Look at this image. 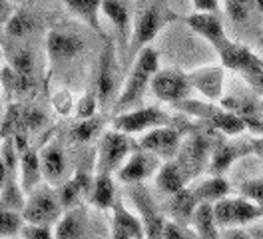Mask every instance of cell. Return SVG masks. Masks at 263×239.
Returning <instances> with one entry per match:
<instances>
[{
  "label": "cell",
  "instance_id": "15",
  "mask_svg": "<svg viewBox=\"0 0 263 239\" xmlns=\"http://www.w3.org/2000/svg\"><path fill=\"white\" fill-rule=\"evenodd\" d=\"M183 20L190 26V30H194L197 36L208 40L215 52H219L221 48L230 42L228 34L223 30L221 18L217 14H212V12H194V14L185 16Z\"/></svg>",
  "mask_w": 263,
  "mask_h": 239
},
{
  "label": "cell",
  "instance_id": "32",
  "mask_svg": "<svg viewBox=\"0 0 263 239\" xmlns=\"http://www.w3.org/2000/svg\"><path fill=\"white\" fill-rule=\"evenodd\" d=\"M36 28H38V18L26 10H18V12H12L6 20L4 34L12 40H24L26 36L34 34Z\"/></svg>",
  "mask_w": 263,
  "mask_h": 239
},
{
  "label": "cell",
  "instance_id": "16",
  "mask_svg": "<svg viewBox=\"0 0 263 239\" xmlns=\"http://www.w3.org/2000/svg\"><path fill=\"white\" fill-rule=\"evenodd\" d=\"M40 163H42V175H44L46 183L54 186V188L64 183L66 177H68V159H66L62 145L56 140H52L42 148Z\"/></svg>",
  "mask_w": 263,
  "mask_h": 239
},
{
  "label": "cell",
  "instance_id": "31",
  "mask_svg": "<svg viewBox=\"0 0 263 239\" xmlns=\"http://www.w3.org/2000/svg\"><path fill=\"white\" fill-rule=\"evenodd\" d=\"M26 204V191L22 190L20 179L16 175H6L4 183L0 186V209H10V211H20Z\"/></svg>",
  "mask_w": 263,
  "mask_h": 239
},
{
  "label": "cell",
  "instance_id": "34",
  "mask_svg": "<svg viewBox=\"0 0 263 239\" xmlns=\"http://www.w3.org/2000/svg\"><path fill=\"white\" fill-rule=\"evenodd\" d=\"M102 130V118L100 116H90V118H78V122L70 127L72 140L78 143L92 142Z\"/></svg>",
  "mask_w": 263,
  "mask_h": 239
},
{
  "label": "cell",
  "instance_id": "14",
  "mask_svg": "<svg viewBox=\"0 0 263 239\" xmlns=\"http://www.w3.org/2000/svg\"><path fill=\"white\" fill-rule=\"evenodd\" d=\"M257 148H259V142H255V140L217 143L212 152V158H210V172L214 175H223L231 168L233 161L257 152Z\"/></svg>",
  "mask_w": 263,
  "mask_h": 239
},
{
  "label": "cell",
  "instance_id": "39",
  "mask_svg": "<svg viewBox=\"0 0 263 239\" xmlns=\"http://www.w3.org/2000/svg\"><path fill=\"white\" fill-rule=\"evenodd\" d=\"M20 237H26V239H50V237H54V227H50V225H40V223L24 222L22 229H20Z\"/></svg>",
  "mask_w": 263,
  "mask_h": 239
},
{
  "label": "cell",
  "instance_id": "41",
  "mask_svg": "<svg viewBox=\"0 0 263 239\" xmlns=\"http://www.w3.org/2000/svg\"><path fill=\"white\" fill-rule=\"evenodd\" d=\"M162 237L164 239H185L190 237V233H187V229L183 227V223L181 222H176V219H167L164 225V231H162Z\"/></svg>",
  "mask_w": 263,
  "mask_h": 239
},
{
  "label": "cell",
  "instance_id": "24",
  "mask_svg": "<svg viewBox=\"0 0 263 239\" xmlns=\"http://www.w3.org/2000/svg\"><path fill=\"white\" fill-rule=\"evenodd\" d=\"M92 179L94 177L86 174V172H76V175H72L70 179H66L64 183H60L58 186V195H60L62 207L68 209V207L80 206V199L90 195Z\"/></svg>",
  "mask_w": 263,
  "mask_h": 239
},
{
  "label": "cell",
  "instance_id": "23",
  "mask_svg": "<svg viewBox=\"0 0 263 239\" xmlns=\"http://www.w3.org/2000/svg\"><path fill=\"white\" fill-rule=\"evenodd\" d=\"M102 14L112 22L120 40L130 42L134 18H132L128 0H102Z\"/></svg>",
  "mask_w": 263,
  "mask_h": 239
},
{
  "label": "cell",
  "instance_id": "7",
  "mask_svg": "<svg viewBox=\"0 0 263 239\" xmlns=\"http://www.w3.org/2000/svg\"><path fill=\"white\" fill-rule=\"evenodd\" d=\"M170 124H174L172 116L158 106H136L132 110L116 114L112 120V127L126 134H146L148 130Z\"/></svg>",
  "mask_w": 263,
  "mask_h": 239
},
{
  "label": "cell",
  "instance_id": "2",
  "mask_svg": "<svg viewBox=\"0 0 263 239\" xmlns=\"http://www.w3.org/2000/svg\"><path fill=\"white\" fill-rule=\"evenodd\" d=\"M180 20V16L176 14L172 8H167L164 4H154L144 8L140 14L134 18V26H132L130 36V54L136 56L142 48L152 44V40L164 30L167 24Z\"/></svg>",
  "mask_w": 263,
  "mask_h": 239
},
{
  "label": "cell",
  "instance_id": "12",
  "mask_svg": "<svg viewBox=\"0 0 263 239\" xmlns=\"http://www.w3.org/2000/svg\"><path fill=\"white\" fill-rule=\"evenodd\" d=\"M212 152H214L212 140L203 134H194L187 142L181 143L176 159L180 161V166L187 174V177L194 179L203 170V163L208 161V158H212Z\"/></svg>",
  "mask_w": 263,
  "mask_h": 239
},
{
  "label": "cell",
  "instance_id": "11",
  "mask_svg": "<svg viewBox=\"0 0 263 239\" xmlns=\"http://www.w3.org/2000/svg\"><path fill=\"white\" fill-rule=\"evenodd\" d=\"M181 143H183V134L180 127L170 126H158L154 130H148L138 145L142 150H148L152 154H156L160 159H174L180 152Z\"/></svg>",
  "mask_w": 263,
  "mask_h": 239
},
{
  "label": "cell",
  "instance_id": "25",
  "mask_svg": "<svg viewBox=\"0 0 263 239\" xmlns=\"http://www.w3.org/2000/svg\"><path fill=\"white\" fill-rule=\"evenodd\" d=\"M187 181H190V177L183 172V168L176 158L165 159L160 166V170L156 172V186L165 195H172V193L180 191L181 188H185Z\"/></svg>",
  "mask_w": 263,
  "mask_h": 239
},
{
  "label": "cell",
  "instance_id": "18",
  "mask_svg": "<svg viewBox=\"0 0 263 239\" xmlns=\"http://www.w3.org/2000/svg\"><path fill=\"white\" fill-rule=\"evenodd\" d=\"M223 66H205L187 74L192 88L210 102H217L223 94Z\"/></svg>",
  "mask_w": 263,
  "mask_h": 239
},
{
  "label": "cell",
  "instance_id": "1",
  "mask_svg": "<svg viewBox=\"0 0 263 239\" xmlns=\"http://www.w3.org/2000/svg\"><path fill=\"white\" fill-rule=\"evenodd\" d=\"M160 70V54L154 46L142 48L138 54H136V60L132 66L130 74L126 84L122 86L120 94L116 98L114 106H112V114H120V112L132 110L136 106L142 104L144 94L152 84L154 74Z\"/></svg>",
  "mask_w": 263,
  "mask_h": 239
},
{
  "label": "cell",
  "instance_id": "44",
  "mask_svg": "<svg viewBox=\"0 0 263 239\" xmlns=\"http://www.w3.org/2000/svg\"><path fill=\"white\" fill-rule=\"evenodd\" d=\"M0 118H2V82H0Z\"/></svg>",
  "mask_w": 263,
  "mask_h": 239
},
{
  "label": "cell",
  "instance_id": "13",
  "mask_svg": "<svg viewBox=\"0 0 263 239\" xmlns=\"http://www.w3.org/2000/svg\"><path fill=\"white\" fill-rule=\"evenodd\" d=\"M130 197L134 199V204L140 211V219L144 223V231H146V237L154 239V237H162V231H164V225L167 222V217L160 213V209L156 206L152 193H149L146 188H142V183H136L132 186L130 190Z\"/></svg>",
  "mask_w": 263,
  "mask_h": 239
},
{
  "label": "cell",
  "instance_id": "20",
  "mask_svg": "<svg viewBox=\"0 0 263 239\" xmlns=\"http://www.w3.org/2000/svg\"><path fill=\"white\" fill-rule=\"evenodd\" d=\"M18 179L22 190L26 191V195L32 190H36L42 181V163H40V152H36V148L26 145L24 150H20V159H18Z\"/></svg>",
  "mask_w": 263,
  "mask_h": 239
},
{
  "label": "cell",
  "instance_id": "17",
  "mask_svg": "<svg viewBox=\"0 0 263 239\" xmlns=\"http://www.w3.org/2000/svg\"><path fill=\"white\" fill-rule=\"evenodd\" d=\"M84 50V42L68 32L50 30L46 34V54L52 64H64L76 58Z\"/></svg>",
  "mask_w": 263,
  "mask_h": 239
},
{
  "label": "cell",
  "instance_id": "3",
  "mask_svg": "<svg viewBox=\"0 0 263 239\" xmlns=\"http://www.w3.org/2000/svg\"><path fill=\"white\" fill-rule=\"evenodd\" d=\"M176 108L181 110L187 116H197L201 120H205L215 132H221L226 136H237L247 130V124L243 118H239L235 112L228 110L223 106H214V104H205V102H196V100H181L176 104Z\"/></svg>",
  "mask_w": 263,
  "mask_h": 239
},
{
  "label": "cell",
  "instance_id": "35",
  "mask_svg": "<svg viewBox=\"0 0 263 239\" xmlns=\"http://www.w3.org/2000/svg\"><path fill=\"white\" fill-rule=\"evenodd\" d=\"M24 217L20 211L0 209V237H20Z\"/></svg>",
  "mask_w": 263,
  "mask_h": 239
},
{
  "label": "cell",
  "instance_id": "19",
  "mask_svg": "<svg viewBox=\"0 0 263 239\" xmlns=\"http://www.w3.org/2000/svg\"><path fill=\"white\" fill-rule=\"evenodd\" d=\"M112 237L114 239H142L146 237L144 231V223L142 219L132 213L128 207L122 204V199H116V204L112 206Z\"/></svg>",
  "mask_w": 263,
  "mask_h": 239
},
{
  "label": "cell",
  "instance_id": "28",
  "mask_svg": "<svg viewBox=\"0 0 263 239\" xmlns=\"http://www.w3.org/2000/svg\"><path fill=\"white\" fill-rule=\"evenodd\" d=\"M199 204L196 197V193L192 191V188H181L180 191L172 193L170 195V201H167V211L172 213V217L176 222L181 223H190L192 219V213L196 206Z\"/></svg>",
  "mask_w": 263,
  "mask_h": 239
},
{
  "label": "cell",
  "instance_id": "4",
  "mask_svg": "<svg viewBox=\"0 0 263 239\" xmlns=\"http://www.w3.org/2000/svg\"><path fill=\"white\" fill-rule=\"evenodd\" d=\"M64 207L60 201L58 190L50 183H40L36 190H32L26 197V204L22 209V217L28 223H40V225H50L54 227L60 219Z\"/></svg>",
  "mask_w": 263,
  "mask_h": 239
},
{
  "label": "cell",
  "instance_id": "43",
  "mask_svg": "<svg viewBox=\"0 0 263 239\" xmlns=\"http://www.w3.org/2000/svg\"><path fill=\"white\" fill-rule=\"evenodd\" d=\"M10 14H12V6H10V2H8V0H0V26L6 24V20L10 18Z\"/></svg>",
  "mask_w": 263,
  "mask_h": 239
},
{
  "label": "cell",
  "instance_id": "9",
  "mask_svg": "<svg viewBox=\"0 0 263 239\" xmlns=\"http://www.w3.org/2000/svg\"><path fill=\"white\" fill-rule=\"evenodd\" d=\"M149 90L160 102L176 106L178 102L185 100L190 96L192 84H190L187 74H183L181 70H178V68H164V70H158L154 74Z\"/></svg>",
  "mask_w": 263,
  "mask_h": 239
},
{
  "label": "cell",
  "instance_id": "38",
  "mask_svg": "<svg viewBox=\"0 0 263 239\" xmlns=\"http://www.w3.org/2000/svg\"><path fill=\"white\" fill-rule=\"evenodd\" d=\"M241 76L247 80V84L263 96V60L259 56H255V60L247 66L246 70L241 72Z\"/></svg>",
  "mask_w": 263,
  "mask_h": 239
},
{
  "label": "cell",
  "instance_id": "42",
  "mask_svg": "<svg viewBox=\"0 0 263 239\" xmlns=\"http://www.w3.org/2000/svg\"><path fill=\"white\" fill-rule=\"evenodd\" d=\"M192 6L196 12H219V0H192Z\"/></svg>",
  "mask_w": 263,
  "mask_h": 239
},
{
  "label": "cell",
  "instance_id": "10",
  "mask_svg": "<svg viewBox=\"0 0 263 239\" xmlns=\"http://www.w3.org/2000/svg\"><path fill=\"white\" fill-rule=\"evenodd\" d=\"M160 166H162V159L156 154H152L148 150H142L138 145L126 158V161L120 166V170L114 174V177L122 183H128V186L144 183L152 175H156Z\"/></svg>",
  "mask_w": 263,
  "mask_h": 239
},
{
  "label": "cell",
  "instance_id": "21",
  "mask_svg": "<svg viewBox=\"0 0 263 239\" xmlns=\"http://www.w3.org/2000/svg\"><path fill=\"white\" fill-rule=\"evenodd\" d=\"M0 50H2V56L6 58V64L12 70H16L18 74L34 78L36 56H34V52L26 44H22V40H12L10 38L8 42H0Z\"/></svg>",
  "mask_w": 263,
  "mask_h": 239
},
{
  "label": "cell",
  "instance_id": "40",
  "mask_svg": "<svg viewBox=\"0 0 263 239\" xmlns=\"http://www.w3.org/2000/svg\"><path fill=\"white\" fill-rule=\"evenodd\" d=\"M239 193L247 199H251L253 204L263 207V179H249L246 183H241Z\"/></svg>",
  "mask_w": 263,
  "mask_h": 239
},
{
  "label": "cell",
  "instance_id": "33",
  "mask_svg": "<svg viewBox=\"0 0 263 239\" xmlns=\"http://www.w3.org/2000/svg\"><path fill=\"white\" fill-rule=\"evenodd\" d=\"M0 82H2V88L10 92V96H28L34 90V78L18 74L8 64L0 70Z\"/></svg>",
  "mask_w": 263,
  "mask_h": 239
},
{
  "label": "cell",
  "instance_id": "26",
  "mask_svg": "<svg viewBox=\"0 0 263 239\" xmlns=\"http://www.w3.org/2000/svg\"><path fill=\"white\" fill-rule=\"evenodd\" d=\"M88 199L92 201V206L98 207V209H112V206L118 199L114 175L96 172L94 179H92V190H90Z\"/></svg>",
  "mask_w": 263,
  "mask_h": 239
},
{
  "label": "cell",
  "instance_id": "37",
  "mask_svg": "<svg viewBox=\"0 0 263 239\" xmlns=\"http://www.w3.org/2000/svg\"><path fill=\"white\" fill-rule=\"evenodd\" d=\"M98 108V94H96V88H92L74 104V114H76V118H90V116H96Z\"/></svg>",
  "mask_w": 263,
  "mask_h": 239
},
{
  "label": "cell",
  "instance_id": "30",
  "mask_svg": "<svg viewBox=\"0 0 263 239\" xmlns=\"http://www.w3.org/2000/svg\"><path fill=\"white\" fill-rule=\"evenodd\" d=\"M66 4V8L76 14L80 20H84L90 28L104 34L102 24H100V12H102V0H62Z\"/></svg>",
  "mask_w": 263,
  "mask_h": 239
},
{
  "label": "cell",
  "instance_id": "22",
  "mask_svg": "<svg viewBox=\"0 0 263 239\" xmlns=\"http://www.w3.org/2000/svg\"><path fill=\"white\" fill-rule=\"evenodd\" d=\"M88 231V215L82 206L68 207L62 211L60 219L54 225V237L58 239H80Z\"/></svg>",
  "mask_w": 263,
  "mask_h": 239
},
{
  "label": "cell",
  "instance_id": "6",
  "mask_svg": "<svg viewBox=\"0 0 263 239\" xmlns=\"http://www.w3.org/2000/svg\"><path fill=\"white\" fill-rule=\"evenodd\" d=\"M214 213L219 229H230V227L247 225V223L263 217V207L253 204L251 199H247L243 195L241 197L226 195L214 204Z\"/></svg>",
  "mask_w": 263,
  "mask_h": 239
},
{
  "label": "cell",
  "instance_id": "36",
  "mask_svg": "<svg viewBox=\"0 0 263 239\" xmlns=\"http://www.w3.org/2000/svg\"><path fill=\"white\" fill-rule=\"evenodd\" d=\"M226 12L233 22H246L253 8L257 6L255 0H223Z\"/></svg>",
  "mask_w": 263,
  "mask_h": 239
},
{
  "label": "cell",
  "instance_id": "5",
  "mask_svg": "<svg viewBox=\"0 0 263 239\" xmlns=\"http://www.w3.org/2000/svg\"><path fill=\"white\" fill-rule=\"evenodd\" d=\"M138 148V142H134L130 134L120 130H108L102 134L98 143V156H96V172L114 175L126 158Z\"/></svg>",
  "mask_w": 263,
  "mask_h": 239
},
{
  "label": "cell",
  "instance_id": "8",
  "mask_svg": "<svg viewBox=\"0 0 263 239\" xmlns=\"http://www.w3.org/2000/svg\"><path fill=\"white\" fill-rule=\"evenodd\" d=\"M96 94L102 108H112L116 98L120 94V68L116 60V48L114 42L108 38L104 52L100 56L98 66V78H96Z\"/></svg>",
  "mask_w": 263,
  "mask_h": 239
},
{
  "label": "cell",
  "instance_id": "29",
  "mask_svg": "<svg viewBox=\"0 0 263 239\" xmlns=\"http://www.w3.org/2000/svg\"><path fill=\"white\" fill-rule=\"evenodd\" d=\"M192 191L196 193L197 201H212V204H215L217 199H221V197L230 195L231 188H230V183H228V179H226L223 175L212 174V177L197 181L196 186L192 188Z\"/></svg>",
  "mask_w": 263,
  "mask_h": 239
},
{
  "label": "cell",
  "instance_id": "27",
  "mask_svg": "<svg viewBox=\"0 0 263 239\" xmlns=\"http://www.w3.org/2000/svg\"><path fill=\"white\" fill-rule=\"evenodd\" d=\"M192 227L196 231L197 237L203 239H215L219 237V225L215 222L214 204L212 201H199L192 213Z\"/></svg>",
  "mask_w": 263,
  "mask_h": 239
}]
</instances>
